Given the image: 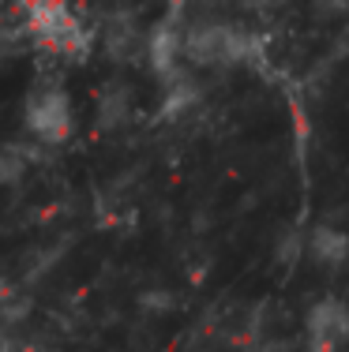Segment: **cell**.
I'll use <instances>...</instances> for the list:
<instances>
[{"mask_svg": "<svg viewBox=\"0 0 349 352\" xmlns=\"http://www.w3.org/2000/svg\"><path fill=\"white\" fill-rule=\"evenodd\" d=\"M94 116H98V128L102 131H120L131 124L136 116V90L128 87L124 79H113L98 90L94 98Z\"/></svg>", "mask_w": 349, "mask_h": 352, "instance_id": "7", "label": "cell"}, {"mask_svg": "<svg viewBox=\"0 0 349 352\" xmlns=\"http://www.w3.org/2000/svg\"><path fill=\"white\" fill-rule=\"evenodd\" d=\"M308 258L319 266H327V270H335V266H342L349 258V232L342 225H312L308 229Z\"/></svg>", "mask_w": 349, "mask_h": 352, "instance_id": "8", "label": "cell"}, {"mask_svg": "<svg viewBox=\"0 0 349 352\" xmlns=\"http://www.w3.org/2000/svg\"><path fill=\"white\" fill-rule=\"evenodd\" d=\"M139 307H143V311H169V307H173V296H169V292L151 289V292H143V296H139Z\"/></svg>", "mask_w": 349, "mask_h": 352, "instance_id": "12", "label": "cell"}, {"mask_svg": "<svg viewBox=\"0 0 349 352\" xmlns=\"http://www.w3.org/2000/svg\"><path fill=\"white\" fill-rule=\"evenodd\" d=\"M278 263L282 266H293L301 263V258H308V232H286V236L278 240Z\"/></svg>", "mask_w": 349, "mask_h": 352, "instance_id": "10", "label": "cell"}, {"mask_svg": "<svg viewBox=\"0 0 349 352\" xmlns=\"http://www.w3.org/2000/svg\"><path fill=\"white\" fill-rule=\"evenodd\" d=\"M203 98H207L203 82H199V75H195L192 68H188V72H180L177 79L162 82V98H158V116H162L165 124H180V120H188V116H195V113H199Z\"/></svg>", "mask_w": 349, "mask_h": 352, "instance_id": "6", "label": "cell"}, {"mask_svg": "<svg viewBox=\"0 0 349 352\" xmlns=\"http://www.w3.org/2000/svg\"><path fill=\"white\" fill-rule=\"evenodd\" d=\"M4 4H8V0H0V8H4Z\"/></svg>", "mask_w": 349, "mask_h": 352, "instance_id": "14", "label": "cell"}, {"mask_svg": "<svg viewBox=\"0 0 349 352\" xmlns=\"http://www.w3.org/2000/svg\"><path fill=\"white\" fill-rule=\"evenodd\" d=\"M349 341V304L323 296L304 311V345L308 352H338Z\"/></svg>", "mask_w": 349, "mask_h": 352, "instance_id": "5", "label": "cell"}, {"mask_svg": "<svg viewBox=\"0 0 349 352\" xmlns=\"http://www.w3.org/2000/svg\"><path fill=\"white\" fill-rule=\"evenodd\" d=\"M312 12L323 15V19H338V15L349 12V0H312Z\"/></svg>", "mask_w": 349, "mask_h": 352, "instance_id": "13", "label": "cell"}, {"mask_svg": "<svg viewBox=\"0 0 349 352\" xmlns=\"http://www.w3.org/2000/svg\"><path fill=\"white\" fill-rule=\"evenodd\" d=\"M98 27V49L116 64V68H131L143 64V45H147V27L131 8H109Z\"/></svg>", "mask_w": 349, "mask_h": 352, "instance_id": "4", "label": "cell"}, {"mask_svg": "<svg viewBox=\"0 0 349 352\" xmlns=\"http://www.w3.org/2000/svg\"><path fill=\"white\" fill-rule=\"evenodd\" d=\"M184 56L192 72H260L271 56V41L248 19H229L226 12H195L184 27Z\"/></svg>", "mask_w": 349, "mask_h": 352, "instance_id": "1", "label": "cell"}, {"mask_svg": "<svg viewBox=\"0 0 349 352\" xmlns=\"http://www.w3.org/2000/svg\"><path fill=\"white\" fill-rule=\"evenodd\" d=\"M23 128L38 146H64L76 135V105L61 82H38L23 102Z\"/></svg>", "mask_w": 349, "mask_h": 352, "instance_id": "3", "label": "cell"}, {"mask_svg": "<svg viewBox=\"0 0 349 352\" xmlns=\"http://www.w3.org/2000/svg\"><path fill=\"white\" fill-rule=\"evenodd\" d=\"M23 34L34 49L64 64H87L98 49V27L83 19L68 0H19Z\"/></svg>", "mask_w": 349, "mask_h": 352, "instance_id": "2", "label": "cell"}, {"mask_svg": "<svg viewBox=\"0 0 349 352\" xmlns=\"http://www.w3.org/2000/svg\"><path fill=\"white\" fill-rule=\"evenodd\" d=\"M30 150L19 146V142H0V188H12L23 176L30 173Z\"/></svg>", "mask_w": 349, "mask_h": 352, "instance_id": "9", "label": "cell"}, {"mask_svg": "<svg viewBox=\"0 0 349 352\" xmlns=\"http://www.w3.org/2000/svg\"><path fill=\"white\" fill-rule=\"evenodd\" d=\"M233 8H237L244 19H267V15H274L278 8H286L289 0H229Z\"/></svg>", "mask_w": 349, "mask_h": 352, "instance_id": "11", "label": "cell"}]
</instances>
